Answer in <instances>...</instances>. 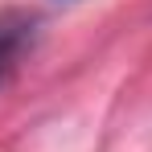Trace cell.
<instances>
[{"mask_svg":"<svg viewBox=\"0 0 152 152\" xmlns=\"http://www.w3.org/2000/svg\"><path fill=\"white\" fill-rule=\"evenodd\" d=\"M12 53H17V37H12V33H0V78H4V70H8Z\"/></svg>","mask_w":152,"mask_h":152,"instance_id":"obj_1","label":"cell"}]
</instances>
